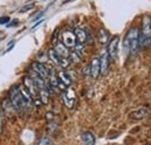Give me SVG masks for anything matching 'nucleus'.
<instances>
[{
	"instance_id": "obj_1",
	"label": "nucleus",
	"mask_w": 151,
	"mask_h": 145,
	"mask_svg": "<svg viewBox=\"0 0 151 145\" xmlns=\"http://www.w3.org/2000/svg\"><path fill=\"white\" fill-rule=\"evenodd\" d=\"M138 37H139V29L137 27H132L128 30L123 39V49L127 54L135 55L137 52L139 48Z\"/></svg>"
},
{
	"instance_id": "obj_2",
	"label": "nucleus",
	"mask_w": 151,
	"mask_h": 145,
	"mask_svg": "<svg viewBox=\"0 0 151 145\" xmlns=\"http://www.w3.org/2000/svg\"><path fill=\"white\" fill-rule=\"evenodd\" d=\"M138 42L141 48H147L151 44V15L149 14L143 15Z\"/></svg>"
},
{
	"instance_id": "obj_3",
	"label": "nucleus",
	"mask_w": 151,
	"mask_h": 145,
	"mask_svg": "<svg viewBox=\"0 0 151 145\" xmlns=\"http://www.w3.org/2000/svg\"><path fill=\"white\" fill-rule=\"evenodd\" d=\"M8 100H9V102L12 103L13 108L15 110H21L23 108H27V106L24 103V100L21 95L19 86H13L8 91Z\"/></svg>"
},
{
	"instance_id": "obj_4",
	"label": "nucleus",
	"mask_w": 151,
	"mask_h": 145,
	"mask_svg": "<svg viewBox=\"0 0 151 145\" xmlns=\"http://www.w3.org/2000/svg\"><path fill=\"white\" fill-rule=\"evenodd\" d=\"M48 57L52 62V64H55L56 66H59V67H68L69 64H70L68 58H63L62 56H59L57 54L54 49H50L48 51Z\"/></svg>"
},
{
	"instance_id": "obj_5",
	"label": "nucleus",
	"mask_w": 151,
	"mask_h": 145,
	"mask_svg": "<svg viewBox=\"0 0 151 145\" xmlns=\"http://www.w3.org/2000/svg\"><path fill=\"white\" fill-rule=\"evenodd\" d=\"M62 100L65 105V107L69 109H71L73 107L76 102V92L73 88L68 87L66 90H64L62 93Z\"/></svg>"
},
{
	"instance_id": "obj_6",
	"label": "nucleus",
	"mask_w": 151,
	"mask_h": 145,
	"mask_svg": "<svg viewBox=\"0 0 151 145\" xmlns=\"http://www.w3.org/2000/svg\"><path fill=\"white\" fill-rule=\"evenodd\" d=\"M57 78H58V88H60L62 91L66 90V88L72 84V79H71L69 72H66V71H64V70L58 71Z\"/></svg>"
},
{
	"instance_id": "obj_7",
	"label": "nucleus",
	"mask_w": 151,
	"mask_h": 145,
	"mask_svg": "<svg viewBox=\"0 0 151 145\" xmlns=\"http://www.w3.org/2000/svg\"><path fill=\"white\" fill-rule=\"evenodd\" d=\"M22 83H23V87L28 91V93L32 95V98H36L38 95V88L36 84L34 83V80L29 77V75H24L22 78Z\"/></svg>"
},
{
	"instance_id": "obj_8",
	"label": "nucleus",
	"mask_w": 151,
	"mask_h": 145,
	"mask_svg": "<svg viewBox=\"0 0 151 145\" xmlns=\"http://www.w3.org/2000/svg\"><path fill=\"white\" fill-rule=\"evenodd\" d=\"M119 43H120V37L119 36H114L109 42H108V45H107V54L109 59H116L117 57V50H119Z\"/></svg>"
},
{
	"instance_id": "obj_9",
	"label": "nucleus",
	"mask_w": 151,
	"mask_h": 145,
	"mask_svg": "<svg viewBox=\"0 0 151 145\" xmlns=\"http://www.w3.org/2000/svg\"><path fill=\"white\" fill-rule=\"evenodd\" d=\"M32 71H34V72L36 73V74H38L44 80H47L48 77H49V70H48V67L43 63H41L38 60L32 63Z\"/></svg>"
},
{
	"instance_id": "obj_10",
	"label": "nucleus",
	"mask_w": 151,
	"mask_h": 145,
	"mask_svg": "<svg viewBox=\"0 0 151 145\" xmlns=\"http://www.w3.org/2000/svg\"><path fill=\"white\" fill-rule=\"evenodd\" d=\"M62 43L69 49V48H75V45L77 44V39H76V35L71 30H65L62 33Z\"/></svg>"
},
{
	"instance_id": "obj_11",
	"label": "nucleus",
	"mask_w": 151,
	"mask_h": 145,
	"mask_svg": "<svg viewBox=\"0 0 151 145\" xmlns=\"http://www.w3.org/2000/svg\"><path fill=\"white\" fill-rule=\"evenodd\" d=\"M109 57L106 50H104L101 52V56L99 58V62H100V74L105 75L108 72V69H109Z\"/></svg>"
},
{
	"instance_id": "obj_12",
	"label": "nucleus",
	"mask_w": 151,
	"mask_h": 145,
	"mask_svg": "<svg viewBox=\"0 0 151 145\" xmlns=\"http://www.w3.org/2000/svg\"><path fill=\"white\" fill-rule=\"evenodd\" d=\"M148 114H149V109L147 108V107H139V108H136L134 109L132 111H130L129 117L132 120L138 121V120H143Z\"/></svg>"
},
{
	"instance_id": "obj_13",
	"label": "nucleus",
	"mask_w": 151,
	"mask_h": 145,
	"mask_svg": "<svg viewBox=\"0 0 151 145\" xmlns=\"http://www.w3.org/2000/svg\"><path fill=\"white\" fill-rule=\"evenodd\" d=\"M90 74L93 79H96L100 74V62H99V58L95 57L91 60V64H90Z\"/></svg>"
},
{
	"instance_id": "obj_14",
	"label": "nucleus",
	"mask_w": 151,
	"mask_h": 145,
	"mask_svg": "<svg viewBox=\"0 0 151 145\" xmlns=\"http://www.w3.org/2000/svg\"><path fill=\"white\" fill-rule=\"evenodd\" d=\"M75 35L76 39H77V43L85 44L88 41V33L85 29H83V28H77L75 30Z\"/></svg>"
},
{
	"instance_id": "obj_15",
	"label": "nucleus",
	"mask_w": 151,
	"mask_h": 145,
	"mask_svg": "<svg viewBox=\"0 0 151 145\" xmlns=\"http://www.w3.org/2000/svg\"><path fill=\"white\" fill-rule=\"evenodd\" d=\"M54 50H55L59 56H62L63 58H68V59H69V57H70V50H69L62 42H56V43H55Z\"/></svg>"
},
{
	"instance_id": "obj_16",
	"label": "nucleus",
	"mask_w": 151,
	"mask_h": 145,
	"mask_svg": "<svg viewBox=\"0 0 151 145\" xmlns=\"http://www.w3.org/2000/svg\"><path fill=\"white\" fill-rule=\"evenodd\" d=\"M81 142L84 145H95V136L91 131H84L80 135Z\"/></svg>"
},
{
	"instance_id": "obj_17",
	"label": "nucleus",
	"mask_w": 151,
	"mask_h": 145,
	"mask_svg": "<svg viewBox=\"0 0 151 145\" xmlns=\"http://www.w3.org/2000/svg\"><path fill=\"white\" fill-rule=\"evenodd\" d=\"M49 95H50V93H49V91H48L47 86L43 87V88H40V90H38V98H40L41 103H43V105H48V103H49Z\"/></svg>"
},
{
	"instance_id": "obj_18",
	"label": "nucleus",
	"mask_w": 151,
	"mask_h": 145,
	"mask_svg": "<svg viewBox=\"0 0 151 145\" xmlns=\"http://www.w3.org/2000/svg\"><path fill=\"white\" fill-rule=\"evenodd\" d=\"M98 36H99V41H100V43H102V44H106V43H107V39H108V33H107L104 28H101V29L99 30Z\"/></svg>"
},
{
	"instance_id": "obj_19",
	"label": "nucleus",
	"mask_w": 151,
	"mask_h": 145,
	"mask_svg": "<svg viewBox=\"0 0 151 145\" xmlns=\"http://www.w3.org/2000/svg\"><path fill=\"white\" fill-rule=\"evenodd\" d=\"M75 54H77L79 57H83V55H84V44H80V43H77L75 45Z\"/></svg>"
},
{
	"instance_id": "obj_20",
	"label": "nucleus",
	"mask_w": 151,
	"mask_h": 145,
	"mask_svg": "<svg viewBox=\"0 0 151 145\" xmlns=\"http://www.w3.org/2000/svg\"><path fill=\"white\" fill-rule=\"evenodd\" d=\"M37 145H50V138L48 136H43L38 139Z\"/></svg>"
},
{
	"instance_id": "obj_21",
	"label": "nucleus",
	"mask_w": 151,
	"mask_h": 145,
	"mask_svg": "<svg viewBox=\"0 0 151 145\" xmlns=\"http://www.w3.org/2000/svg\"><path fill=\"white\" fill-rule=\"evenodd\" d=\"M56 128H57V123H54V122L49 123V124H48V132H49V134H52V132L56 130Z\"/></svg>"
},
{
	"instance_id": "obj_22",
	"label": "nucleus",
	"mask_w": 151,
	"mask_h": 145,
	"mask_svg": "<svg viewBox=\"0 0 151 145\" xmlns=\"http://www.w3.org/2000/svg\"><path fill=\"white\" fill-rule=\"evenodd\" d=\"M9 22V17H1L0 18V24H6Z\"/></svg>"
},
{
	"instance_id": "obj_23",
	"label": "nucleus",
	"mask_w": 151,
	"mask_h": 145,
	"mask_svg": "<svg viewBox=\"0 0 151 145\" xmlns=\"http://www.w3.org/2000/svg\"><path fill=\"white\" fill-rule=\"evenodd\" d=\"M30 8H33V5H28V7H23V8H21V9H20V12H21V13H24V12L29 11Z\"/></svg>"
},
{
	"instance_id": "obj_24",
	"label": "nucleus",
	"mask_w": 151,
	"mask_h": 145,
	"mask_svg": "<svg viewBox=\"0 0 151 145\" xmlns=\"http://www.w3.org/2000/svg\"><path fill=\"white\" fill-rule=\"evenodd\" d=\"M81 71H83V73H84V74H90V66H86V67H84Z\"/></svg>"
},
{
	"instance_id": "obj_25",
	"label": "nucleus",
	"mask_w": 151,
	"mask_h": 145,
	"mask_svg": "<svg viewBox=\"0 0 151 145\" xmlns=\"http://www.w3.org/2000/svg\"><path fill=\"white\" fill-rule=\"evenodd\" d=\"M2 130V118H1V115H0V132Z\"/></svg>"
}]
</instances>
